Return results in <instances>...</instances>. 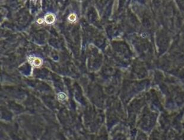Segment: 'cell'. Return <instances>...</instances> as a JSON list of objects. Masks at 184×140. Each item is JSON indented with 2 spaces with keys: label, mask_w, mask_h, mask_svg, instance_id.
I'll return each instance as SVG.
<instances>
[{
  "label": "cell",
  "mask_w": 184,
  "mask_h": 140,
  "mask_svg": "<svg viewBox=\"0 0 184 140\" xmlns=\"http://www.w3.org/2000/svg\"><path fill=\"white\" fill-rule=\"evenodd\" d=\"M45 20L46 23L51 24L55 22V18L54 15L52 14H47L45 16Z\"/></svg>",
  "instance_id": "6da1fadb"
},
{
  "label": "cell",
  "mask_w": 184,
  "mask_h": 140,
  "mask_svg": "<svg viewBox=\"0 0 184 140\" xmlns=\"http://www.w3.org/2000/svg\"><path fill=\"white\" fill-rule=\"evenodd\" d=\"M37 22H38L39 23H41V22H42V19H39Z\"/></svg>",
  "instance_id": "5b68a950"
},
{
  "label": "cell",
  "mask_w": 184,
  "mask_h": 140,
  "mask_svg": "<svg viewBox=\"0 0 184 140\" xmlns=\"http://www.w3.org/2000/svg\"><path fill=\"white\" fill-rule=\"evenodd\" d=\"M58 98L61 100H64L65 98H66V95L65 94L62 93H60L58 94Z\"/></svg>",
  "instance_id": "277c9868"
},
{
  "label": "cell",
  "mask_w": 184,
  "mask_h": 140,
  "mask_svg": "<svg viewBox=\"0 0 184 140\" xmlns=\"http://www.w3.org/2000/svg\"><path fill=\"white\" fill-rule=\"evenodd\" d=\"M68 19L70 22H74L76 20V16L74 14H71L68 17Z\"/></svg>",
  "instance_id": "3957f363"
},
{
  "label": "cell",
  "mask_w": 184,
  "mask_h": 140,
  "mask_svg": "<svg viewBox=\"0 0 184 140\" xmlns=\"http://www.w3.org/2000/svg\"><path fill=\"white\" fill-rule=\"evenodd\" d=\"M32 63L35 66H39L42 64V60L40 59L35 57L33 59Z\"/></svg>",
  "instance_id": "7a4b0ae2"
}]
</instances>
